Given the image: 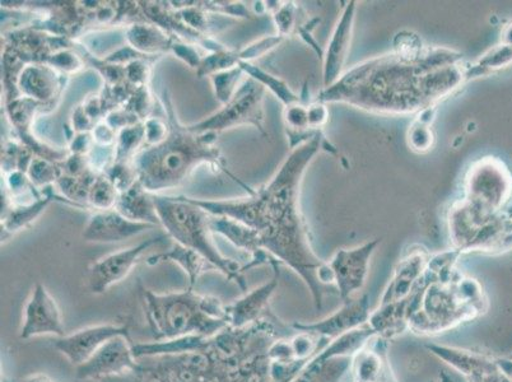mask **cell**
<instances>
[{
    "label": "cell",
    "instance_id": "7bdbcfd3",
    "mask_svg": "<svg viewBox=\"0 0 512 382\" xmlns=\"http://www.w3.org/2000/svg\"><path fill=\"white\" fill-rule=\"evenodd\" d=\"M442 382H451L449 379H444Z\"/></svg>",
    "mask_w": 512,
    "mask_h": 382
},
{
    "label": "cell",
    "instance_id": "e575fe53",
    "mask_svg": "<svg viewBox=\"0 0 512 382\" xmlns=\"http://www.w3.org/2000/svg\"><path fill=\"white\" fill-rule=\"evenodd\" d=\"M283 40H285L283 37L277 35L255 41L254 44L246 46L245 49L239 50L241 62L251 63V60L263 57V55L269 53V51L273 49H276L278 45H281Z\"/></svg>",
    "mask_w": 512,
    "mask_h": 382
},
{
    "label": "cell",
    "instance_id": "7402d4cb",
    "mask_svg": "<svg viewBox=\"0 0 512 382\" xmlns=\"http://www.w3.org/2000/svg\"><path fill=\"white\" fill-rule=\"evenodd\" d=\"M162 262H172L179 265L189 277V288L194 290L195 284L204 272L214 270L211 263L208 262L198 251L185 248V246L175 242L174 246L166 253L156 254L147 259L148 265H156Z\"/></svg>",
    "mask_w": 512,
    "mask_h": 382
},
{
    "label": "cell",
    "instance_id": "1f68e13d",
    "mask_svg": "<svg viewBox=\"0 0 512 382\" xmlns=\"http://www.w3.org/2000/svg\"><path fill=\"white\" fill-rule=\"evenodd\" d=\"M300 7L295 3H283L276 11L273 12L274 23H276L278 36L286 39L287 36L293 34V31L299 30L297 21H299Z\"/></svg>",
    "mask_w": 512,
    "mask_h": 382
},
{
    "label": "cell",
    "instance_id": "3957f363",
    "mask_svg": "<svg viewBox=\"0 0 512 382\" xmlns=\"http://www.w3.org/2000/svg\"><path fill=\"white\" fill-rule=\"evenodd\" d=\"M165 109L169 116V133L156 146H146L134 156L132 166L139 183L150 193L178 188L202 163L216 166L242 185L230 171L216 147V133L197 134L176 119L165 93Z\"/></svg>",
    "mask_w": 512,
    "mask_h": 382
},
{
    "label": "cell",
    "instance_id": "ac0fdd59",
    "mask_svg": "<svg viewBox=\"0 0 512 382\" xmlns=\"http://www.w3.org/2000/svg\"><path fill=\"white\" fill-rule=\"evenodd\" d=\"M209 225H211L213 234L226 237L237 249L248 251L251 255L253 260L244 267V272L246 269L256 267V265L271 264L273 260H276L260 248L258 235L249 226H246L245 223L232 220L230 217L212 216L211 214Z\"/></svg>",
    "mask_w": 512,
    "mask_h": 382
},
{
    "label": "cell",
    "instance_id": "f546056e",
    "mask_svg": "<svg viewBox=\"0 0 512 382\" xmlns=\"http://www.w3.org/2000/svg\"><path fill=\"white\" fill-rule=\"evenodd\" d=\"M244 74L246 73L242 71L240 65H237L235 68L213 74V76L209 77L211 78L214 96L222 105H226L234 99L237 91H239L240 82Z\"/></svg>",
    "mask_w": 512,
    "mask_h": 382
},
{
    "label": "cell",
    "instance_id": "30bf717a",
    "mask_svg": "<svg viewBox=\"0 0 512 382\" xmlns=\"http://www.w3.org/2000/svg\"><path fill=\"white\" fill-rule=\"evenodd\" d=\"M133 344L125 335L109 340L90 360L77 367V380H102L124 375L125 372H136L138 363Z\"/></svg>",
    "mask_w": 512,
    "mask_h": 382
},
{
    "label": "cell",
    "instance_id": "8d00e7d4",
    "mask_svg": "<svg viewBox=\"0 0 512 382\" xmlns=\"http://www.w3.org/2000/svg\"><path fill=\"white\" fill-rule=\"evenodd\" d=\"M146 146H156L167 137L169 133V124L160 119H148L146 123Z\"/></svg>",
    "mask_w": 512,
    "mask_h": 382
},
{
    "label": "cell",
    "instance_id": "44dd1931",
    "mask_svg": "<svg viewBox=\"0 0 512 382\" xmlns=\"http://www.w3.org/2000/svg\"><path fill=\"white\" fill-rule=\"evenodd\" d=\"M115 209L129 220L161 226L155 200L151 197L150 191L144 189L138 180L129 189L120 193Z\"/></svg>",
    "mask_w": 512,
    "mask_h": 382
},
{
    "label": "cell",
    "instance_id": "9c48e42d",
    "mask_svg": "<svg viewBox=\"0 0 512 382\" xmlns=\"http://www.w3.org/2000/svg\"><path fill=\"white\" fill-rule=\"evenodd\" d=\"M380 242L375 239L357 248L338 250L327 263L333 274L334 286L344 302L352 300L365 286L371 256Z\"/></svg>",
    "mask_w": 512,
    "mask_h": 382
},
{
    "label": "cell",
    "instance_id": "5b68a950",
    "mask_svg": "<svg viewBox=\"0 0 512 382\" xmlns=\"http://www.w3.org/2000/svg\"><path fill=\"white\" fill-rule=\"evenodd\" d=\"M156 212L167 236L185 248L198 251L214 268L246 291L244 267L235 260L225 258L213 241L211 214L186 197H160L155 195Z\"/></svg>",
    "mask_w": 512,
    "mask_h": 382
},
{
    "label": "cell",
    "instance_id": "7a4b0ae2",
    "mask_svg": "<svg viewBox=\"0 0 512 382\" xmlns=\"http://www.w3.org/2000/svg\"><path fill=\"white\" fill-rule=\"evenodd\" d=\"M323 144L321 132L309 142L292 149L276 174L249 197L235 200L192 199L212 216H225L245 223L259 237L265 253L299 274L310 288L316 309L323 307V284L319 270L324 262L316 256L300 208L301 184L307 166Z\"/></svg>",
    "mask_w": 512,
    "mask_h": 382
},
{
    "label": "cell",
    "instance_id": "836d02e7",
    "mask_svg": "<svg viewBox=\"0 0 512 382\" xmlns=\"http://www.w3.org/2000/svg\"><path fill=\"white\" fill-rule=\"evenodd\" d=\"M29 177L32 183L37 186H45L53 181H58L59 169L55 166H51L45 158H34L31 162L29 171Z\"/></svg>",
    "mask_w": 512,
    "mask_h": 382
},
{
    "label": "cell",
    "instance_id": "d590c367",
    "mask_svg": "<svg viewBox=\"0 0 512 382\" xmlns=\"http://www.w3.org/2000/svg\"><path fill=\"white\" fill-rule=\"evenodd\" d=\"M470 382H509L500 374L495 357L488 356L481 366L467 376Z\"/></svg>",
    "mask_w": 512,
    "mask_h": 382
},
{
    "label": "cell",
    "instance_id": "4316f807",
    "mask_svg": "<svg viewBox=\"0 0 512 382\" xmlns=\"http://www.w3.org/2000/svg\"><path fill=\"white\" fill-rule=\"evenodd\" d=\"M50 200L51 197L39 198L30 206L11 209L2 223V242L6 241L8 237L16 235L23 228L30 226L35 221V218L39 217L40 213L48 207Z\"/></svg>",
    "mask_w": 512,
    "mask_h": 382
},
{
    "label": "cell",
    "instance_id": "ffe728a7",
    "mask_svg": "<svg viewBox=\"0 0 512 382\" xmlns=\"http://www.w3.org/2000/svg\"><path fill=\"white\" fill-rule=\"evenodd\" d=\"M411 314V296H409L403 301L381 304L379 309L371 311L367 324L376 337L389 340L406 332Z\"/></svg>",
    "mask_w": 512,
    "mask_h": 382
},
{
    "label": "cell",
    "instance_id": "2e32d148",
    "mask_svg": "<svg viewBox=\"0 0 512 382\" xmlns=\"http://www.w3.org/2000/svg\"><path fill=\"white\" fill-rule=\"evenodd\" d=\"M274 269V276L271 281L263 284L254 291L246 293L240 300L227 306L228 323L232 329L242 330L255 324L260 316L268 310L269 301H271L274 292H276L279 281L278 260L271 263Z\"/></svg>",
    "mask_w": 512,
    "mask_h": 382
},
{
    "label": "cell",
    "instance_id": "484cf974",
    "mask_svg": "<svg viewBox=\"0 0 512 382\" xmlns=\"http://www.w3.org/2000/svg\"><path fill=\"white\" fill-rule=\"evenodd\" d=\"M239 65L242 71L248 74L250 78H253L254 81L260 83L265 90H267V88L271 90L273 95H276L277 99H279L285 107L302 102L301 97L297 95L296 92H293L290 86H288L285 81H282L281 78L272 76L271 73L264 71V69L258 67V65L250 62H240Z\"/></svg>",
    "mask_w": 512,
    "mask_h": 382
},
{
    "label": "cell",
    "instance_id": "d6a6232c",
    "mask_svg": "<svg viewBox=\"0 0 512 382\" xmlns=\"http://www.w3.org/2000/svg\"><path fill=\"white\" fill-rule=\"evenodd\" d=\"M409 146L418 153L430 151L434 146L435 137L430 123L418 116L408 133Z\"/></svg>",
    "mask_w": 512,
    "mask_h": 382
},
{
    "label": "cell",
    "instance_id": "8fae6325",
    "mask_svg": "<svg viewBox=\"0 0 512 382\" xmlns=\"http://www.w3.org/2000/svg\"><path fill=\"white\" fill-rule=\"evenodd\" d=\"M43 335L64 337L63 315L44 284L37 283L23 309L20 337L27 340Z\"/></svg>",
    "mask_w": 512,
    "mask_h": 382
},
{
    "label": "cell",
    "instance_id": "5bb4252c",
    "mask_svg": "<svg viewBox=\"0 0 512 382\" xmlns=\"http://www.w3.org/2000/svg\"><path fill=\"white\" fill-rule=\"evenodd\" d=\"M357 2H349L330 36L328 49L324 53L323 85L333 86L343 76L344 64L351 46L353 27H355Z\"/></svg>",
    "mask_w": 512,
    "mask_h": 382
},
{
    "label": "cell",
    "instance_id": "74e56055",
    "mask_svg": "<svg viewBox=\"0 0 512 382\" xmlns=\"http://www.w3.org/2000/svg\"><path fill=\"white\" fill-rule=\"evenodd\" d=\"M328 120L329 110L327 104L315 101L309 105L310 128L313 132H320V129L327 125Z\"/></svg>",
    "mask_w": 512,
    "mask_h": 382
},
{
    "label": "cell",
    "instance_id": "60d3db41",
    "mask_svg": "<svg viewBox=\"0 0 512 382\" xmlns=\"http://www.w3.org/2000/svg\"><path fill=\"white\" fill-rule=\"evenodd\" d=\"M91 138V135L88 133H79L77 138H74L71 146L73 155L83 156L85 153L90 151Z\"/></svg>",
    "mask_w": 512,
    "mask_h": 382
},
{
    "label": "cell",
    "instance_id": "8992f818",
    "mask_svg": "<svg viewBox=\"0 0 512 382\" xmlns=\"http://www.w3.org/2000/svg\"><path fill=\"white\" fill-rule=\"evenodd\" d=\"M464 200L474 211L492 217L512 199V174L504 161L483 157L470 166L465 176Z\"/></svg>",
    "mask_w": 512,
    "mask_h": 382
},
{
    "label": "cell",
    "instance_id": "f35d334b",
    "mask_svg": "<svg viewBox=\"0 0 512 382\" xmlns=\"http://www.w3.org/2000/svg\"><path fill=\"white\" fill-rule=\"evenodd\" d=\"M170 50L176 55V57L188 64L190 68L198 69L200 63H202V58L199 57L198 51L193 49V46L175 43V41H172Z\"/></svg>",
    "mask_w": 512,
    "mask_h": 382
},
{
    "label": "cell",
    "instance_id": "e0dca14e",
    "mask_svg": "<svg viewBox=\"0 0 512 382\" xmlns=\"http://www.w3.org/2000/svg\"><path fill=\"white\" fill-rule=\"evenodd\" d=\"M428 260L430 255L426 250L418 248L409 251L395 268L393 281L386 288L381 304L403 301L411 296L426 272Z\"/></svg>",
    "mask_w": 512,
    "mask_h": 382
},
{
    "label": "cell",
    "instance_id": "ba28073f",
    "mask_svg": "<svg viewBox=\"0 0 512 382\" xmlns=\"http://www.w3.org/2000/svg\"><path fill=\"white\" fill-rule=\"evenodd\" d=\"M167 235L152 237V239L139 242L132 248L121 249L104 256L93 263L87 272V287L93 295H102L114 284L124 281L136 267L139 258L152 246L161 244Z\"/></svg>",
    "mask_w": 512,
    "mask_h": 382
},
{
    "label": "cell",
    "instance_id": "d6986e66",
    "mask_svg": "<svg viewBox=\"0 0 512 382\" xmlns=\"http://www.w3.org/2000/svg\"><path fill=\"white\" fill-rule=\"evenodd\" d=\"M377 343L367 344L352 358L355 382H388L393 379L386 360V340L376 337Z\"/></svg>",
    "mask_w": 512,
    "mask_h": 382
},
{
    "label": "cell",
    "instance_id": "ab89813d",
    "mask_svg": "<svg viewBox=\"0 0 512 382\" xmlns=\"http://www.w3.org/2000/svg\"><path fill=\"white\" fill-rule=\"evenodd\" d=\"M93 139H96V142L102 147H107L115 142V129L111 128L109 124H100L93 132Z\"/></svg>",
    "mask_w": 512,
    "mask_h": 382
},
{
    "label": "cell",
    "instance_id": "9a60e30c",
    "mask_svg": "<svg viewBox=\"0 0 512 382\" xmlns=\"http://www.w3.org/2000/svg\"><path fill=\"white\" fill-rule=\"evenodd\" d=\"M152 228H156V225L129 220L114 208L93 214L85 226L83 237L90 242H120Z\"/></svg>",
    "mask_w": 512,
    "mask_h": 382
},
{
    "label": "cell",
    "instance_id": "4dcf8cb0",
    "mask_svg": "<svg viewBox=\"0 0 512 382\" xmlns=\"http://www.w3.org/2000/svg\"><path fill=\"white\" fill-rule=\"evenodd\" d=\"M119 195V190L116 189L113 181L105 174H102L93 181L90 195H88V202L97 211H107V209H114L116 207Z\"/></svg>",
    "mask_w": 512,
    "mask_h": 382
},
{
    "label": "cell",
    "instance_id": "cb8c5ba5",
    "mask_svg": "<svg viewBox=\"0 0 512 382\" xmlns=\"http://www.w3.org/2000/svg\"><path fill=\"white\" fill-rule=\"evenodd\" d=\"M352 366V358H321L314 356L292 382H339Z\"/></svg>",
    "mask_w": 512,
    "mask_h": 382
},
{
    "label": "cell",
    "instance_id": "83f0119b",
    "mask_svg": "<svg viewBox=\"0 0 512 382\" xmlns=\"http://www.w3.org/2000/svg\"><path fill=\"white\" fill-rule=\"evenodd\" d=\"M512 65V45L500 43L488 50L472 67H468L469 79L490 76Z\"/></svg>",
    "mask_w": 512,
    "mask_h": 382
},
{
    "label": "cell",
    "instance_id": "7c38bea8",
    "mask_svg": "<svg viewBox=\"0 0 512 382\" xmlns=\"http://www.w3.org/2000/svg\"><path fill=\"white\" fill-rule=\"evenodd\" d=\"M371 315L369 296L363 295L344 302V305L334 314L316 323L291 325L296 332L310 333L332 342L341 335L352 332L369 323Z\"/></svg>",
    "mask_w": 512,
    "mask_h": 382
},
{
    "label": "cell",
    "instance_id": "6da1fadb",
    "mask_svg": "<svg viewBox=\"0 0 512 382\" xmlns=\"http://www.w3.org/2000/svg\"><path fill=\"white\" fill-rule=\"evenodd\" d=\"M393 53L365 60L347 69L316 101L346 104L377 115L420 114L468 81L463 54L446 48H426L407 34Z\"/></svg>",
    "mask_w": 512,
    "mask_h": 382
},
{
    "label": "cell",
    "instance_id": "603a6c76",
    "mask_svg": "<svg viewBox=\"0 0 512 382\" xmlns=\"http://www.w3.org/2000/svg\"><path fill=\"white\" fill-rule=\"evenodd\" d=\"M59 85L57 74L46 65H30L23 69L20 90L27 99L48 100L55 95Z\"/></svg>",
    "mask_w": 512,
    "mask_h": 382
},
{
    "label": "cell",
    "instance_id": "b9f144b4",
    "mask_svg": "<svg viewBox=\"0 0 512 382\" xmlns=\"http://www.w3.org/2000/svg\"><path fill=\"white\" fill-rule=\"evenodd\" d=\"M23 382H55L54 380H51L49 376H46L44 374H35L31 375L29 377H26L25 381Z\"/></svg>",
    "mask_w": 512,
    "mask_h": 382
},
{
    "label": "cell",
    "instance_id": "ee69618b",
    "mask_svg": "<svg viewBox=\"0 0 512 382\" xmlns=\"http://www.w3.org/2000/svg\"><path fill=\"white\" fill-rule=\"evenodd\" d=\"M507 357H509V358H510V360H512V353L510 354V356H507Z\"/></svg>",
    "mask_w": 512,
    "mask_h": 382
},
{
    "label": "cell",
    "instance_id": "52a82bcc",
    "mask_svg": "<svg viewBox=\"0 0 512 382\" xmlns=\"http://www.w3.org/2000/svg\"><path fill=\"white\" fill-rule=\"evenodd\" d=\"M264 93L265 88L253 78H249L242 83L234 99L207 119L188 125V129L197 134H218L240 125H254L256 129L267 135L264 130Z\"/></svg>",
    "mask_w": 512,
    "mask_h": 382
},
{
    "label": "cell",
    "instance_id": "d4e9b609",
    "mask_svg": "<svg viewBox=\"0 0 512 382\" xmlns=\"http://www.w3.org/2000/svg\"><path fill=\"white\" fill-rule=\"evenodd\" d=\"M127 39L130 46L138 53H158L162 50H170L172 40L166 37L165 32L152 25H132L127 31Z\"/></svg>",
    "mask_w": 512,
    "mask_h": 382
},
{
    "label": "cell",
    "instance_id": "f1b7e54d",
    "mask_svg": "<svg viewBox=\"0 0 512 382\" xmlns=\"http://www.w3.org/2000/svg\"><path fill=\"white\" fill-rule=\"evenodd\" d=\"M143 141L146 142V125L138 123L121 130L115 146V162H128V158H134Z\"/></svg>",
    "mask_w": 512,
    "mask_h": 382
},
{
    "label": "cell",
    "instance_id": "4fadbf2b",
    "mask_svg": "<svg viewBox=\"0 0 512 382\" xmlns=\"http://www.w3.org/2000/svg\"><path fill=\"white\" fill-rule=\"evenodd\" d=\"M129 337L128 326L102 324L88 326L71 335H64L55 342V348L62 353L73 366L79 367L116 337Z\"/></svg>",
    "mask_w": 512,
    "mask_h": 382
},
{
    "label": "cell",
    "instance_id": "277c9868",
    "mask_svg": "<svg viewBox=\"0 0 512 382\" xmlns=\"http://www.w3.org/2000/svg\"><path fill=\"white\" fill-rule=\"evenodd\" d=\"M144 312L157 342L189 335L213 338L230 326L227 306L220 298L203 296L192 288L157 295L143 288Z\"/></svg>",
    "mask_w": 512,
    "mask_h": 382
}]
</instances>
